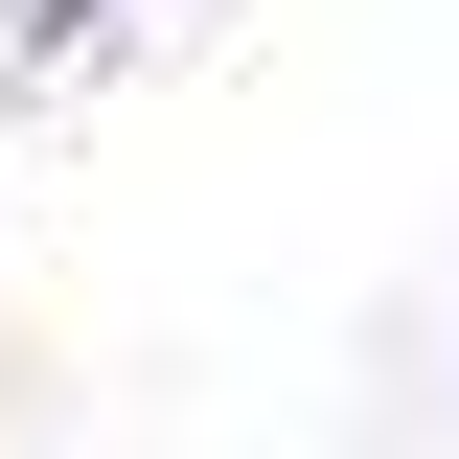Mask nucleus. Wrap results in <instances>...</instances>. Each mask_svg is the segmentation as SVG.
<instances>
[{
  "instance_id": "f257e3e1",
  "label": "nucleus",
  "mask_w": 459,
  "mask_h": 459,
  "mask_svg": "<svg viewBox=\"0 0 459 459\" xmlns=\"http://www.w3.org/2000/svg\"><path fill=\"white\" fill-rule=\"evenodd\" d=\"M92 23H115V0H23V47H92Z\"/></svg>"
}]
</instances>
